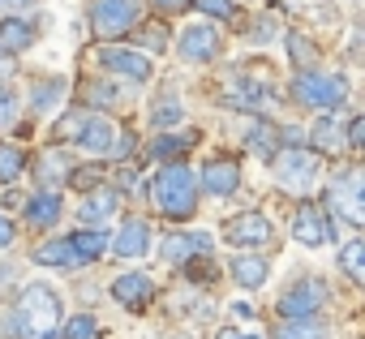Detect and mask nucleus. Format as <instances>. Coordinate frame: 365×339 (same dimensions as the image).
I'll return each instance as SVG.
<instances>
[{"instance_id":"obj_1","label":"nucleus","mask_w":365,"mask_h":339,"mask_svg":"<svg viewBox=\"0 0 365 339\" xmlns=\"http://www.w3.org/2000/svg\"><path fill=\"white\" fill-rule=\"evenodd\" d=\"M198 198H202V185H198V172L185 163H163L155 181H150V202L163 219H176V224H185L198 215Z\"/></svg>"},{"instance_id":"obj_2","label":"nucleus","mask_w":365,"mask_h":339,"mask_svg":"<svg viewBox=\"0 0 365 339\" xmlns=\"http://www.w3.org/2000/svg\"><path fill=\"white\" fill-rule=\"evenodd\" d=\"M61 296L48 283H26L18 292V309H14V326L22 339H56L61 330Z\"/></svg>"},{"instance_id":"obj_3","label":"nucleus","mask_w":365,"mask_h":339,"mask_svg":"<svg viewBox=\"0 0 365 339\" xmlns=\"http://www.w3.org/2000/svg\"><path fill=\"white\" fill-rule=\"evenodd\" d=\"M292 99L309 112H339L348 103V78L322 73V69H297L292 73Z\"/></svg>"},{"instance_id":"obj_4","label":"nucleus","mask_w":365,"mask_h":339,"mask_svg":"<svg viewBox=\"0 0 365 339\" xmlns=\"http://www.w3.org/2000/svg\"><path fill=\"white\" fill-rule=\"evenodd\" d=\"M271 163H275V185H279L284 194L305 198V194H314V189L322 185V159H318V150H309V146H284Z\"/></svg>"},{"instance_id":"obj_5","label":"nucleus","mask_w":365,"mask_h":339,"mask_svg":"<svg viewBox=\"0 0 365 339\" xmlns=\"http://www.w3.org/2000/svg\"><path fill=\"white\" fill-rule=\"evenodd\" d=\"M327 207L344 224L365 228V167H339L327 185Z\"/></svg>"},{"instance_id":"obj_6","label":"nucleus","mask_w":365,"mask_h":339,"mask_svg":"<svg viewBox=\"0 0 365 339\" xmlns=\"http://www.w3.org/2000/svg\"><path fill=\"white\" fill-rule=\"evenodd\" d=\"M86 22H91V35L103 43L133 35V26L142 22V0H91Z\"/></svg>"},{"instance_id":"obj_7","label":"nucleus","mask_w":365,"mask_h":339,"mask_svg":"<svg viewBox=\"0 0 365 339\" xmlns=\"http://www.w3.org/2000/svg\"><path fill=\"white\" fill-rule=\"evenodd\" d=\"M176 56L190 61V65H211V61H220V56H224V35H220V26H215L211 18L185 26V31L176 35Z\"/></svg>"},{"instance_id":"obj_8","label":"nucleus","mask_w":365,"mask_h":339,"mask_svg":"<svg viewBox=\"0 0 365 339\" xmlns=\"http://www.w3.org/2000/svg\"><path fill=\"white\" fill-rule=\"evenodd\" d=\"M322 305H327V283L301 275V279H292V283L279 292L275 313H279L284 322H292V318H314V313H322Z\"/></svg>"},{"instance_id":"obj_9","label":"nucleus","mask_w":365,"mask_h":339,"mask_svg":"<svg viewBox=\"0 0 365 339\" xmlns=\"http://www.w3.org/2000/svg\"><path fill=\"white\" fill-rule=\"evenodd\" d=\"M99 69L108 73V78H120V82H150V73H155V65H150V56L142 52V48H99Z\"/></svg>"},{"instance_id":"obj_10","label":"nucleus","mask_w":365,"mask_h":339,"mask_svg":"<svg viewBox=\"0 0 365 339\" xmlns=\"http://www.w3.org/2000/svg\"><path fill=\"white\" fill-rule=\"evenodd\" d=\"M224 241L237 245V249H267L275 241V224L262 211H241L224 224Z\"/></svg>"},{"instance_id":"obj_11","label":"nucleus","mask_w":365,"mask_h":339,"mask_svg":"<svg viewBox=\"0 0 365 339\" xmlns=\"http://www.w3.org/2000/svg\"><path fill=\"white\" fill-rule=\"evenodd\" d=\"M211 249H215V236L211 232H168L159 241V258L168 266H190L198 258H211Z\"/></svg>"},{"instance_id":"obj_12","label":"nucleus","mask_w":365,"mask_h":339,"mask_svg":"<svg viewBox=\"0 0 365 339\" xmlns=\"http://www.w3.org/2000/svg\"><path fill=\"white\" fill-rule=\"evenodd\" d=\"M73 146H78V150H86V155H95V159H116L120 129H116L108 116H95V112H86V120H82V129H78Z\"/></svg>"},{"instance_id":"obj_13","label":"nucleus","mask_w":365,"mask_h":339,"mask_svg":"<svg viewBox=\"0 0 365 339\" xmlns=\"http://www.w3.org/2000/svg\"><path fill=\"white\" fill-rule=\"evenodd\" d=\"M292 241L297 245H305V249H322V245H335V224L327 219V211H318V207H301L297 215H292Z\"/></svg>"},{"instance_id":"obj_14","label":"nucleus","mask_w":365,"mask_h":339,"mask_svg":"<svg viewBox=\"0 0 365 339\" xmlns=\"http://www.w3.org/2000/svg\"><path fill=\"white\" fill-rule=\"evenodd\" d=\"M116 211H120V194L108 185H95V189H86V198L78 207V224L82 228H108L116 219Z\"/></svg>"},{"instance_id":"obj_15","label":"nucleus","mask_w":365,"mask_h":339,"mask_svg":"<svg viewBox=\"0 0 365 339\" xmlns=\"http://www.w3.org/2000/svg\"><path fill=\"white\" fill-rule=\"evenodd\" d=\"M108 245H112L116 258H146L150 245H155V232H150V224H146L142 215H129V219L116 228V236H112Z\"/></svg>"},{"instance_id":"obj_16","label":"nucleus","mask_w":365,"mask_h":339,"mask_svg":"<svg viewBox=\"0 0 365 339\" xmlns=\"http://www.w3.org/2000/svg\"><path fill=\"white\" fill-rule=\"evenodd\" d=\"M108 292H112V301H116V305H125V309H133V313H138V309H146V305H150V296H155V279H150L146 271H125V275H116V279H112V288H108Z\"/></svg>"},{"instance_id":"obj_17","label":"nucleus","mask_w":365,"mask_h":339,"mask_svg":"<svg viewBox=\"0 0 365 339\" xmlns=\"http://www.w3.org/2000/svg\"><path fill=\"white\" fill-rule=\"evenodd\" d=\"M198 177H202L198 185H202L211 198H232V194L241 189V163H237V159H207Z\"/></svg>"},{"instance_id":"obj_18","label":"nucleus","mask_w":365,"mask_h":339,"mask_svg":"<svg viewBox=\"0 0 365 339\" xmlns=\"http://www.w3.org/2000/svg\"><path fill=\"white\" fill-rule=\"evenodd\" d=\"M228 275H232V283L237 288H262L267 279H271V262L258 254V249H237V258L228 262Z\"/></svg>"},{"instance_id":"obj_19","label":"nucleus","mask_w":365,"mask_h":339,"mask_svg":"<svg viewBox=\"0 0 365 339\" xmlns=\"http://www.w3.org/2000/svg\"><path fill=\"white\" fill-rule=\"evenodd\" d=\"M305 137L314 142L318 155H339V150L348 146V125H344L335 112H318V120H314V129H309Z\"/></svg>"},{"instance_id":"obj_20","label":"nucleus","mask_w":365,"mask_h":339,"mask_svg":"<svg viewBox=\"0 0 365 339\" xmlns=\"http://www.w3.org/2000/svg\"><path fill=\"white\" fill-rule=\"evenodd\" d=\"M61 215H65V202H61V194L56 189H35L31 198H26V224L31 228H56L61 224Z\"/></svg>"},{"instance_id":"obj_21","label":"nucleus","mask_w":365,"mask_h":339,"mask_svg":"<svg viewBox=\"0 0 365 339\" xmlns=\"http://www.w3.org/2000/svg\"><path fill=\"white\" fill-rule=\"evenodd\" d=\"M31 262H35V266H52V271H73V266H86V262L78 258V249H73V241H69V236H56V241L35 245V249H31Z\"/></svg>"},{"instance_id":"obj_22","label":"nucleus","mask_w":365,"mask_h":339,"mask_svg":"<svg viewBox=\"0 0 365 339\" xmlns=\"http://www.w3.org/2000/svg\"><path fill=\"white\" fill-rule=\"evenodd\" d=\"M35 39H39V26L31 22V18H18V14H9V18H0V48L5 52H26V48H35Z\"/></svg>"},{"instance_id":"obj_23","label":"nucleus","mask_w":365,"mask_h":339,"mask_svg":"<svg viewBox=\"0 0 365 339\" xmlns=\"http://www.w3.org/2000/svg\"><path fill=\"white\" fill-rule=\"evenodd\" d=\"M65 95H69V82L65 78H39L35 86H31V112L35 116H48V112H56L61 103H65Z\"/></svg>"},{"instance_id":"obj_24","label":"nucleus","mask_w":365,"mask_h":339,"mask_svg":"<svg viewBox=\"0 0 365 339\" xmlns=\"http://www.w3.org/2000/svg\"><path fill=\"white\" fill-rule=\"evenodd\" d=\"M69 172H73V163L65 150H48L39 163H35V181L39 189H56V185H69Z\"/></svg>"},{"instance_id":"obj_25","label":"nucleus","mask_w":365,"mask_h":339,"mask_svg":"<svg viewBox=\"0 0 365 339\" xmlns=\"http://www.w3.org/2000/svg\"><path fill=\"white\" fill-rule=\"evenodd\" d=\"M69 241H73L82 262H95L108 254V228H78V232H69Z\"/></svg>"},{"instance_id":"obj_26","label":"nucleus","mask_w":365,"mask_h":339,"mask_svg":"<svg viewBox=\"0 0 365 339\" xmlns=\"http://www.w3.org/2000/svg\"><path fill=\"white\" fill-rule=\"evenodd\" d=\"M284 48L292 56V69H314L318 65V48H314V39L305 31H288L284 35Z\"/></svg>"},{"instance_id":"obj_27","label":"nucleus","mask_w":365,"mask_h":339,"mask_svg":"<svg viewBox=\"0 0 365 339\" xmlns=\"http://www.w3.org/2000/svg\"><path fill=\"white\" fill-rule=\"evenodd\" d=\"M22 172H26V155H22V146H14V142H0V189H5V185H14Z\"/></svg>"},{"instance_id":"obj_28","label":"nucleus","mask_w":365,"mask_h":339,"mask_svg":"<svg viewBox=\"0 0 365 339\" xmlns=\"http://www.w3.org/2000/svg\"><path fill=\"white\" fill-rule=\"evenodd\" d=\"M180 120H185V108H180L176 95H159V99L150 103V125H155V129H172V125H180Z\"/></svg>"},{"instance_id":"obj_29","label":"nucleus","mask_w":365,"mask_h":339,"mask_svg":"<svg viewBox=\"0 0 365 339\" xmlns=\"http://www.w3.org/2000/svg\"><path fill=\"white\" fill-rule=\"evenodd\" d=\"M133 39H138V48H146V56H159V52H168V39H172V35H168L159 22H146V26L138 22V26H133Z\"/></svg>"},{"instance_id":"obj_30","label":"nucleus","mask_w":365,"mask_h":339,"mask_svg":"<svg viewBox=\"0 0 365 339\" xmlns=\"http://www.w3.org/2000/svg\"><path fill=\"white\" fill-rule=\"evenodd\" d=\"M275 339H327V326L314 318H292V322L275 326Z\"/></svg>"},{"instance_id":"obj_31","label":"nucleus","mask_w":365,"mask_h":339,"mask_svg":"<svg viewBox=\"0 0 365 339\" xmlns=\"http://www.w3.org/2000/svg\"><path fill=\"white\" fill-rule=\"evenodd\" d=\"M339 266H344L356 283H365V241H348V245L339 249Z\"/></svg>"},{"instance_id":"obj_32","label":"nucleus","mask_w":365,"mask_h":339,"mask_svg":"<svg viewBox=\"0 0 365 339\" xmlns=\"http://www.w3.org/2000/svg\"><path fill=\"white\" fill-rule=\"evenodd\" d=\"M190 146H194V137H190V133H163V137L150 146V155H155V159H163V163H172V155H185Z\"/></svg>"},{"instance_id":"obj_33","label":"nucleus","mask_w":365,"mask_h":339,"mask_svg":"<svg viewBox=\"0 0 365 339\" xmlns=\"http://www.w3.org/2000/svg\"><path fill=\"white\" fill-rule=\"evenodd\" d=\"M56 335H61V339H95V335H99V322H95L91 313H73L69 322H61Z\"/></svg>"},{"instance_id":"obj_34","label":"nucleus","mask_w":365,"mask_h":339,"mask_svg":"<svg viewBox=\"0 0 365 339\" xmlns=\"http://www.w3.org/2000/svg\"><path fill=\"white\" fill-rule=\"evenodd\" d=\"M275 137H279V129L262 120V125H254V129H250V150H254V155H262V159H271V142H275Z\"/></svg>"},{"instance_id":"obj_35","label":"nucleus","mask_w":365,"mask_h":339,"mask_svg":"<svg viewBox=\"0 0 365 339\" xmlns=\"http://www.w3.org/2000/svg\"><path fill=\"white\" fill-rule=\"evenodd\" d=\"M190 9H198L202 18H215V22H228L237 14L232 0H190Z\"/></svg>"},{"instance_id":"obj_36","label":"nucleus","mask_w":365,"mask_h":339,"mask_svg":"<svg viewBox=\"0 0 365 339\" xmlns=\"http://www.w3.org/2000/svg\"><path fill=\"white\" fill-rule=\"evenodd\" d=\"M103 103H116V86L108 78L86 82V108H103Z\"/></svg>"},{"instance_id":"obj_37","label":"nucleus","mask_w":365,"mask_h":339,"mask_svg":"<svg viewBox=\"0 0 365 339\" xmlns=\"http://www.w3.org/2000/svg\"><path fill=\"white\" fill-rule=\"evenodd\" d=\"M18 108H22L18 90H14V86H5V82H0V129H9V125L18 120Z\"/></svg>"},{"instance_id":"obj_38","label":"nucleus","mask_w":365,"mask_h":339,"mask_svg":"<svg viewBox=\"0 0 365 339\" xmlns=\"http://www.w3.org/2000/svg\"><path fill=\"white\" fill-rule=\"evenodd\" d=\"M348 142H352V146H356V150L365 155V112L348 120Z\"/></svg>"},{"instance_id":"obj_39","label":"nucleus","mask_w":365,"mask_h":339,"mask_svg":"<svg viewBox=\"0 0 365 339\" xmlns=\"http://www.w3.org/2000/svg\"><path fill=\"white\" fill-rule=\"evenodd\" d=\"M14 241H18V224L9 215H0V249H9Z\"/></svg>"},{"instance_id":"obj_40","label":"nucleus","mask_w":365,"mask_h":339,"mask_svg":"<svg viewBox=\"0 0 365 339\" xmlns=\"http://www.w3.org/2000/svg\"><path fill=\"white\" fill-rule=\"evenodd\" d=\"M150 5L163 14H180V9H190V0H150Z\"/></svg>"},{"instance_id":"obj_41","label":"nucleus","mask_w":365,"mask_h":339,"mask_svg":"<svg viewBox=\"0 0 365 339\" xmlns=\"http://www.w3.org/2000/svg\"><path fill=\"white\" fill-rule=\"evenodd\" d=\"M215 339H258V335H245V330H237V326H224Z\"/></svg>"},{"instance_id":"obj_42","label":"nucleus","mask_w":365,"mask_h":339,"mask_svg":"<svg viewBox=\"0 0 365 339\" xmlns=\"http://www.w3.org/2000/svg\"><path fill=\"white\" fill-rule=\"evenodd\" d=\"M232 313H237V318H254V305H245V301H237V305H232Z\"/></svg>"},{"instance_id":"obj_43","label":"nucleus","mask_w":365,"mask_h":339,"mask_svg":"<svg viewBox=\"0 0 365 339\" xmlns=\"http://www.w3.org/2000/svg\"><path fill=\"white\" fill-rule=\"evenodd\" d=\"M9 283H14V271L5 266V271H0V288H9Z\"/></svg>"},{"instance_id":"obj_44","label":"nucleus","mask_w":365,"mask_h":339,"mask_svg":"<svg viewBox=\"0 0 365 339\" xmlns=\"http://www.w3.org/2000/svg\"><path fill=\"white\" fill-rule=\"evenodd\" d=\"M5 5H9V9H18V5H26V0H0V9H5Z\"/></svg>"},{"instance_id":"obj_45","label":"nucleus","mask_w":365,"mask_h":339,"mask_svg":"<svg viewBox=\"0 0 365 339\" xmlns=\"http://www.w3.org/2000/svg\"><path fill=\"white\" fill-rule=\"evenodd\" d=\"M0 52H5V48H0Z\"/></svg>"}]
</instances>
